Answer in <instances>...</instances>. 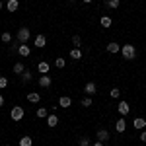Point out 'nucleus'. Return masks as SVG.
<instances>
[{"label":"nucleus","mask_w":146,"mask_h":146,"mask_svg":"<svg viewBox=\"0 0 146 146\" xmlns=\"http://www.w3.org/2000/svg\"><path fill=\"white\" fill-rule=\"evenodd\" d=\"M121 53H123V58H127V60L136 58V49L131 45V43H125V45L121 47Z\"/></svg>","instance_id":"f257e3e1"},{"label":"nucleus","mask_w":146,"mask_h":146,"mask_svg":"<svg viewBox=\"0 0 146 146\" xmlns=\"http://www.w3.org/2000/svg\"><path fill=\"white\" fill-rule=\"evenodd\" d=\"M29 37H31V33H29V27H20V29H18V41H20V43L29 41Z\"/></svg>","instance_id":"f03ea898"},{"label":"nucleus","mask_w":146,"mask_h":146,"mask_svg":"<svg viewBox=\"0 0 146 146\" xmlns=\"http://www.w3.org/2000/svg\"><path fill=\"white\" fill-rule=\"evenodd\" d=\"M10 117L14 119V121H22V119H23V109H22V105H16V107H12Z\"/></svg>","instance_id":"7ed1b4c3"},{"label":"nucleus","mask_w":146,"mask_h":146,"mask_svg":"<svg viewBox=\"0 0 146 146\" xmlns=\"http://www.w3.org/2000/svg\"><path fill=\"white\" fill-rule=\"evenodd\" d=\"M117 111L121 113V115H129V111H131V105H129L127 101H121V103L117 105Z\"/></svg>","instance_id":"20e7f679"},{"label":"nucleus","mask_w":146,"mask_h":146,"mask_svg":"<svg viewBox=\"0 0 146 146\" xmlns=\"http://www.w3.org/2000/svg\"><path fill=\"white\" fill-rule=\"evenodd\" d=\"M29 53H31V49L25 45V43H22V45L18 47V55L20 56H29Z\"/></svg>","instance_id":"39448f33"},{"label":"nucleus","mask_w":146,"mask_h":146,"mask_svg":"<svg viewBox=\"0 0 146 146\" xmlns=\"http://www.w3.org/2000/svg\"><path fill=\"white\" fill-rule=\"evenodd\" d=\"M37 49H43V47L47 45V39H45V35H37L35 37V43H33Z\"/></svg>","instance_id":"423d86ee"},{"label":"nucleus","mask_w":146,"mask_h":146,"mask_svg":"<svg viewBox=\"0 0 146 146\" xmlns=\"http://www.w3.org/2000/svg\"><path fill=\"white\" fill-rule=\"evenodd\" d=\"M121 51V45L119 43H107V53H111V55H117Z\"/></svg>","instance_id":"0eeeda50"},{"label":"nucleus","mask_w":146,"mask_h":146,"mask_svg":"<svg viewBox=\"0 0 146 146\" xmlns=\"http://www.w3.org/2000/svg\"><path fill=\"white\" fill-rule=\"evenodd\" d=\"M51 84H53V82H51V76H47V74H43V76L39 78V86H41V88H49Z\"/></svg>","instance_id":"6e6552de"},{"label":"nucleus","mask_w":146,"mask_h":146,"mask_svg":"<svg viewBox=\"0 0 146 146\" xmlns=\"http://www.w3.org/2000/svg\"><path fill=\"white\" fill-rule=\"evenodd\" d=\"M84 92H86V94H90V96H94V94L98 92V86H96L94 82H88V84L84 86Z\"/></svg>","instance_id":"1a4fd4ad"},{"label":"nucleus","mask_w":146,"mask_h":146,"mask_svg":"<svg viewBox=\"0 0 146 146\" xmlns=\"http://www.w3.org/2000/svg\"><path fill=\"white\" fill-rule=\"evenodd\" d=\"M70 105H72V100H70L68 96H62V98L58 100V107H66V109H68Z\"/></svg>","instance_id":"9d476101"},{"label":"nucleus","mask_w":146,"mask_h":146,"mask_svg":"<svg viewBox=\"0 0 146 146\" xmlns=\"http://www.w3.org/2000/svg\"><path fill=\"white\" fill-rule=\"evenodd\" d=\"M133 125H135V129H138V131H144V127H146V121L142 119V117H136L135 121H133Z\"/></svg>","instance_id":"9b49d317"},{"label":"nucleus","mask_w":146,"mask_h":146,"mask_svg":"<svg viewBox=\"0 0 146 146\" xmlns=\"http://www.w3.org/2000/svg\"><path fill=\"white\" fill-rule=\"evenodd\" d=\"M18 6H20L18 0H8V2H6V10H8V12H16V10H18Z\"/></svg>","instance_id":"f8f14e48"},{"label":"nucleus","mask_w":146,"mask_h":146,"mask_svg":"<svg viewBox=\"0 0 146 146\" xmlns=\"http://www.w3.org/2000/svg\"><path fill=\"white\" fill-rule=\"evenodd\" d=\"M125 129H127V123H125V119H119V121H115V131H117V133H125Z\"/></svg>","instance_id":"ddd939ff"},{"label":"nucleus","mask_w":146,"mask_h":146,"mask_svg":"<svg viewBox=\"0 0 146 146\" xmlns=\"http://www.w3.org/2000/svg\"><path fill=\"white\" fill-rule=\"evenodd\" d=\"M49 62H47V60H41V62H39V64H37V70H39V72H41V74H47V72H49Z\"/></svg>","instance_id":"4468645a"},{"label":"nucleus","mask_w":146,"mask_h":146,"mask_svg":"<svg viewBox=\"0 0 146 146\" xmlns=\"http://www.w3.org/2000/svg\"><path fill=\"white\" fill-rule=\"evenodd\" d=\"M39 100H41V96H39L37 92H29V94H27V101H31V103H39Z\"/></svg>","instance_id":"2eb2a0df"},{"label":"nucleus","mask_w":146,"mask_h":146,"mask_svg":"<svg viewBox=\"0 0 146 146\" xmlns=\"http://www.w3.org/2000/svg\"><path fill=\"white\" fill-rule=\"evenodd\" d=\"M47 125H49V127H56V125H58V117H56L55 113H51V115L47 117Z\"/></svg>","instance_id":"dca6fc26"},{"label":"nucleus","mask_w":146,"mask_h":146,"mask_svg":"<svg viewBox=\"0 0 146 146\" xmlns=\"http://www.w3.org/2000/svg\"><path fill=\"white\" fill-rule=\"evenodd\" d=\"M98 140H101V142L109 140V133H107L105 129H100V131H98Z\"/></svg>","instance_id":"f3484780"},{"label":"nucleus","mask_w":146,"mask_h":146,"mask_svg":"<svg viewBox=\"0 0 146 146\" xmlns=\"http://www.w3.org/2000/svg\"><path fill=\"white\" fill-rule=\"evenodd\" d=\"M100 23H101V27H109V25H111V18H109V16H101Z\"/></svg>","instance_id":"a211bd4d"},{"label":"nucleus","mask_w":146,"mask_h":146,"mask_svg":"<svg viewBox=\"0 0 146 146\" xmlns=\"http://www.w3.org/2000/svg\"><path fill=\"white\" fill-rule=\"evenodd\" d=\"M31 78H33V74H31L29 70H23V74H22V82H23V84L31 82Z\"/></svg>","instance_id":"6ab92c4d"},{"label":"nucleus","mask_w":146,"mask_h":146,"mask_svg":"<svg viewBox=\"0 0 146 146\" xmlns=\"http://www.w3.org/2000/svg\"><path fill=\"white\" fill-rule=\"evenodd\" d=\"M23 70H25V66H23L22 62H16V64H14V74H20V76H22Z\"/></svg>","instance_id":"aec40b11"},{"label":"nucleus","mask_w":146,"mask_h":146,"mask_svg":"<svg viewBox=\"0 0 146 146\" xmlns=\"http://www.w3.org/2000/svg\"><path fill=\"white\" fill-rule=\"evenodd\" d=\"M31 144H33L31 136H22V138H20V146H31Z\"/></svg>","instance_id":"412c9836"},{"label":"nucleus","mask_w":146,"mask_h":146,"mask_svg":"<svg viewBox=\"0 0 146 146\" xmlns=\"http://www.w3.org/2000/svg\"><path fill=\"white\" fill-rule=\"evenodd\" d=\"M70 58L80 60V58H82V51H80V49H72V51H70Z\"/></svg>","instance_id":"4be33fe9"},{"label":"nucleus","mask_w":146,"mask_h":146,"mask_svg":"<svg viewBox=\"0 0 146 146\" xmlns=\"http://www.w3.org/2000/svg\"><path fill=\"white\" fill-rule=\"evenodd\" d=\"M37 117H39V119H47V117H49V111H47L45 107H39V109H37Z\"/></svg>","instance_id":"5701e85b"},{"label":"nucleus","mask_w":146,"mask_h":146,"mask_svg":"<svg viewBox=\"0 0 146 146\" xmlns=\"http://www.w3.org/2000/svg\"><path fill=\"white\" fill-rule=\"evenodd\" d=\"M119 4H121L119 0H105V6H107V8H113V10L119 8Z\"/></svg>","instance_id":"b1692460"},{"label":"nucleus","mask_w":146,"mask_h":146,"mask_svg":"<svg viewBox=\"0 0 146 146\" xmlns=\"http://www.w3.org/2000/svg\"><path fill=\"white\" fill-rule=\"evenodd\" d=\"M0 39H2V43H10V41H12V33L4 31V33L0 35Z\"/></svg>","instance_id":"393cba45"},{"label":"nucleus","mask_w":146,"mask_h":146,"mask_svg":"<svg viewBox=\"0 0 146 146\" xmlns=\"http://www.w3.org/2000/svg\"><path fill=\"white\" fill-rule=\"evenodd\" d=\"M64 64H66V60H64L62 56H58V58L55 60V66H56V68H64Z\"/></svg>","instance_id":"a878e982"},{"label":"nucleus","mask_w":146,"mask_h":146,"mask_svg":"<svg viewBox=\"0 0 146 146\" xmlns=\"http://www.w3.org/2000/svg\"><path fill=\"white\" fill-rule=\"evenodd\" d=\"M72 45L76 47V49L82 45V39H80V35H74V37H72Z\"/></svg>","instance_id":"bb28decb"},{"label":"nucleus","mask_w":146,"mask_h":146,"mask_svg":"<svg viewBox=\"0 0 146 146\" xmlns=\"http://www.w3.org/2000/svg\"><path fill=\"white\" fill-rule=\"evenodd\" d=\"M109 96H111L113 100H117V98H119V96H121V90H119V88H113V90L109 92Z\"/></svg>","instance_id":"cd10ccee"},{"label":"nucleus","mask_w":146,"mask_h":146,"mask_svg":"<svg viewBox=\"0 0 146 146\" xmlns=\"http://www.w3.org/2000/svg\"><path fill=\"white\" fill-rule=\"evenodd\" d=\"M6 86H8V78L0 74V90H2V88H6Z\"/></svg>","instance_id":"c85d7f7f"},{"label":"nucleus","mask_w":146,"mask_h":146,"mask_svg":"<svg viewBox=\"0 0 146 146\" xmlns=\"http://www.w3.org/2000/svg\"><path fill=\"white\" fill-rule=\"evenodd\" d=\"M78 144H80V146H90V138H88V136H82Z\"/></svg>","instance_id":"c756f323"},{"label":"nucleus","mask_w":146,"mask_h":146,"mask_svg":"<svg viewBox=\"0 0 146 146\" xmlns=\"http://www.w3.org/2000/svg\"><path fill=\"white\" fill-rule=\"evenodd\" d=\"M82 105H84V107H90L92 105V98H84V100H82Z\"/></svg>","instance_id":"7c9ffc66"},{"label":"nucleus","mask_w":146,"mask_h":146,"mask_svg":"<svg viewBox=\"0 0 146 146\" xmlns=\"http://www.w3.org/2000/svg\"><path fill=\"white\" fill-rule=\"evenodd\" d=\"M138 138H140V140H142V142H146V131H142V133H140V136H138Z\"/></svg>","instance_id":"2f4dec72"},{"label":"nucleus","mask_w":146,"mask_h":146,"mask_svg":"<svg viewBox=\"0 0 146 146\" xmlns=\"http://www.w3.org/2000/svg\"><path fill=\"white\" fill-rule=\"evenodd\" d=\"M92 146H103V142H101V140H98L96 144H92Z\"/></svg>","instance_id":"473e14b6"},{"label":"nucleus","mask_w":146,"mask_h":146,"mask_svg":"<svg viewBox=\"0 0 146 146\" xmlns=\"http://www.w3.org/2000/svg\"><path fill=\"white\" fill-rule=\"evenodd\" d=\"M4 105V98H2V94H0V107Z\"/></svg>","instance_id":"72a5a7b5"},{"label":"nucleus","mask_w":146,"mask_h":146,"mask_svg":"<svg viewBox=\"0 0 146 146\" xmlns=\"http://www.w3.org/2000/svg\"><path fill=\"white\" fill-rule=\"evenodd\" d=\"M2 8H4V4H2V0H0V12H2Z\"/></svg>","instance_id":"f704fd0d"},{"label":"nucleus","mask_w":146,"mask_h":146,"mask_svg":"<svg viewBox=\"0 0 146 146\" xmlns=\"http://www.w3.org/2000/svg\"><path fill=\"white\" fill-rule=\"evenodd\" d=\"M84 2H86V4H88V2H92V0H84Z\"/></svg>","instance_id":"c9c22d12"},{"label":"nucleus","mask_w":146,"mask_h":146,"mask_svg":"<svg viewBox=\"0 0 146 146\" xmlns=\"http://www.w3.org/2000/svg\"><path fill=\"white\" fill-rule=\"evenodd\" d=\"M6 2H8V0H6Z\"/></svg>","instance_id":"e433bc0d"}]
</instances>
